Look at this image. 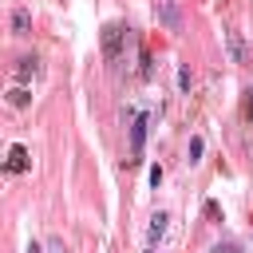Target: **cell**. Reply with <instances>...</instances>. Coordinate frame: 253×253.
Masks as SVG:
<instances>
[{
	"instance_id": "cell-1",
	"label": "cell",
	"mask_w": 253,
	"mask_h": 253,
	"mask_svg": "<svg viewBox=\"0 0 253 253\" xmlns=\"http://www.w3.org/2000/svg\"><path fill=\"white\" fill-rule=\"evenodd\" d=\"M154 16L166 32H182V8L178 0H154Z\"/></svg>"
},
{
	"instance_id": "cell-2",
	"label": "cell",
	"mask_w": 253,
	"mask_h": 253,
	"mask_svg": "<svg viewBox=\"0 0 253 253\" xmlns=\"http://www.w3.org/2000/svg\"><path fill=\"white\" fill-rule=\"evenodd\" d=\"M123 40H126V32H123V24H107L103 28V55L115 63L119 55H123Z\"/></svg>"
},
{
	"instance_id": "cell-3",
	"label": "cell",
	"mask_w": 253,
	"mask_h": 253,
	"mask_svg": "<svg viewBox=\"0 0 253 253\" xmlns=\"http://www.w3.org/2000/svg\"><path fill=\"white\" fill-rule=\"evenodd\" d=\"M142 142H146V119H134L130 123V162H138V154H142Z\"/></svg>"
},
{
	"instance_id": "cell-4",
	"label": "cell",
	"mask_w": 253,
	"mask_h": 253,
	"mask_svg": "<svg viewBox=\"0 0 253 253\" xmlns=\"http://www.w3.org/2000/svg\"><path fill=\"white\" fill-rule=\"evenodd\" d=\"M225 43H229L233 63H245V59H249V51H245V43H241V32H225Z\"/></svg>"
},
{
	"instance_id": "cell-5",
	"label": "cell",
	"mask_w": 253,
	"mask_h": 253,
	"mask_svg": "<svg viewBox=\"0 0 253 253\" xmlns=\"http://www.w3.org/2000/svg\"><path fill=\"white\" fill-rule=\"evenodd\" d=\"M24 166H28V150H24V146H12V154H8V162H4V170H8V174H20Z\"/></svg>"
},
{
	"instance_id": "cell-6",
	"label": "cell",
	"mask_w": 253,
	"mask_h": 253,
	"mask_svg": "<svg viewBox=\"0 0 253 253\" xmlns=\"http://www.w3.org/2000/svg\"><path fill=\"white\" fill-rule=\"evenodd\" d=\"M166 221H170L166 213H154V217H150V229H146V241H150V245H158V241H162V233H166Z\"/></svg>"
},
{
	"instance_id": "cell-7",
	"label": "cell",
	"mask_w": 253,
	"mask_h": 253,
	"mask_svg": "<svg viewBox=\"0 0 253 253\" xmlns=\"http://www.w3.org/2000/svg\"><path fill=\"white\" fill-rule=\"evenodd\" d=\"M178 87H182V91H190V87H194V79H190V67H178Z\"/></svg>"
},
{
	"instance_id": "cell-8",
	"label": "cell",
	"mask_w": 253,
	"mask_h": 253,
	"mask_svg": "<svg viewBox=\"0 0 253 253\" xmlns=\"http://www.w3.org/2000/svg\"><path fill=\"white\" fill-rule=\"evenodd\" d=\"M12 28H16V32H28V12H16V16H12Z\"/></svg>"
},
{
	"instance_id": "cell-9",
	"label": "cell",
	"mask_w": 253,
	"mask_h": 253,
	"mask_svg": "<svg viewBox=\"0 0 253 253\" xmlns=\"http://www.w3.org/2000/svg\"><path fill=\"white\" fill-rule=\"evenodd\" d=\"M198 158H202V138L194 134V138H190V162H198Z\"/></svg>"
},
{
	"instance_id": "cell-10",
	"label": "cell",
	"mask_w": 253,
	"mask_h": 253,
	"mask_svg": "<svg viewBox=\"0 0 253 253\" xmlns=\"http://www.w3.org/2000/svg\"><path fill=\"white\" fill-rule=\"evenodd\" d=\"M32 71H36V59H20V79L32 75Z\"/></svg>"
},
{
	"instance_id": "cell-11",
	"label": "cell",
	"mask_w": 253,
	"mask_h": 253,
	"mask_svg": "<svg viewBox=\"0 0 253 253\" xmlns=\"http://www.w3.org/2000/svg\"><path fill=\"white\" fill-rule=\"evenodd\" d=\"M245 115L253 119V91H249V103H245Z\"/></svg>"
},
{
	"instance_id": "cell-12",
	"label": "cell",
	"mask_w": 253,
	"mask_h": 253,
	"mask_svg": "<svg viewBox=\"0 0 253 253\" xmlns=\"http://www.w3.org/2000/svg\"><path fill=\"white\" fill-rule=\"evenodd\" d=\"M28 253H43V249H40V245H28Z\"/></svg>"
}]
</instances>
